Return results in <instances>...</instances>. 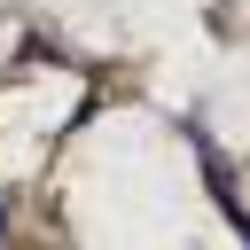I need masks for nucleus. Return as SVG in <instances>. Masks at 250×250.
Listing matches in <instances>:
<instances>
[{
  "label": "nucleus",
  "mask_w": 250,
  "mask_h": 250,
  "mask_svg": "<svg viewBox=\"0 0 250 250\" xmlns=\"http://www.w3.org/2000/svg\"><path fill=\"white\" fill-rule=\"evenodd\" d=\"M0 234H8V211H0Z\"/></svg>",
  "instance_id": "1"
}]
</instances>
